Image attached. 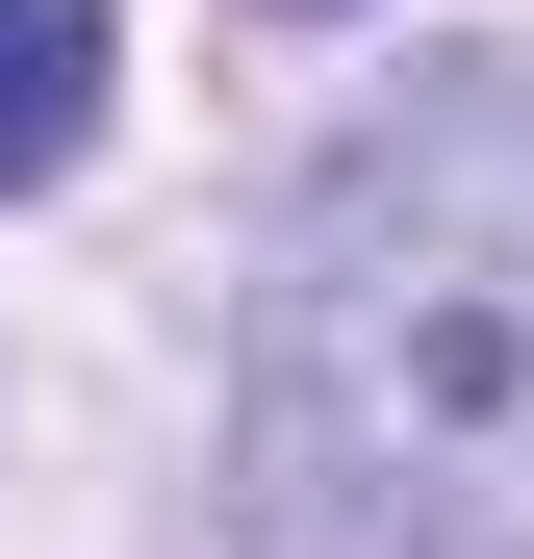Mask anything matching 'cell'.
Instances as JSON below:
<instances>
[{"instance_id": "obj_1", "label": "cell", "mask_w": 534, "mask_h": 559, "mask_svg": "<svg viewBox=\"0 0 534 559\" xmlns=\"http://www.w3.org/2000/svg\"><path fill=\"white\" fill-rule=\"evenodd\" d=\"M229 559H534V51L407 76L254 254Z\"/></svg>"}, {"instance_id": "obj_2", "label": "cell", "mask_w": 534, "mask_h": 559, "mask_svg": "<svg viewBox=\"0 0 534 559\" xmlns=\"http://www.w3.org/2000/svg\"><path fill=\"white\" fill-rule=\"evenodd\" d=\"M103 76H128V26H103V0H0V204H26V178H76Z\"/></svg>"}]
</instances>
